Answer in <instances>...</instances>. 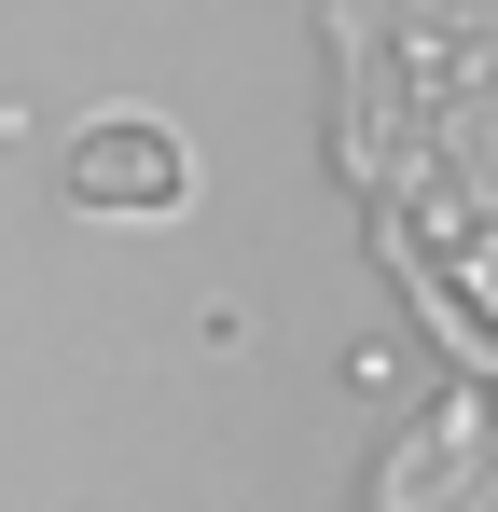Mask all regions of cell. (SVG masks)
<instances>
[{"label": "cell", "instance_id": "obj_1", "mask_svg": "<svg viewBox=\"0 0 498 512\" xmlns=\"http://www.w3.org/2000/svg\"><path fill=\"white\" fill-rule=\"evenodd\" d=\"M471 457H485V416H471V402H443V416L402 443V471H388V499H374V512H429V485H457Z\"/></svg>", "mask_w": 498, "mask_h": 512}]
</instances>
